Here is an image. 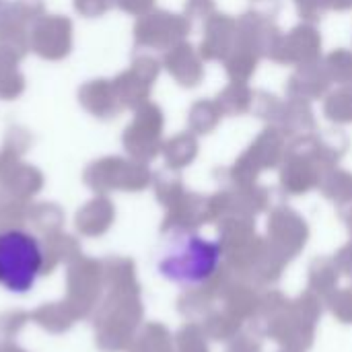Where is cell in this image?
<instances>
[{
	"mask_svg": "<svg viewBox=\"0 0 352 352\" xmlns=\"http://www.w3.org/2000/svg\"><path fill=\"white\" fill-rule=\"evenodd\" d=\"M221 262V248L194 233L171 235L155 258L157 272L179 287H196L208 280Z\"/></svg>",
	"mask_w": 352,
	"mask_h": 352,
	"instance_id": "6da1fadb",
	"label": "cell"
},
{
	"mask_svg": "<svg viewBox=\"0 0 352 352\" xmlns=\"http://www.w3.org/2000/svg\"><path fill=\"white\" fill-rule=\"evenodd\" d=\"M43 272V241L23 227L0 229V289L10 295H29Z\"/></svg>",
	"mask_w": 352,
	"mask_h": 352,
	"instance_id": "7a4b0ae2",
	"label": "cell"
}]
</instances>
